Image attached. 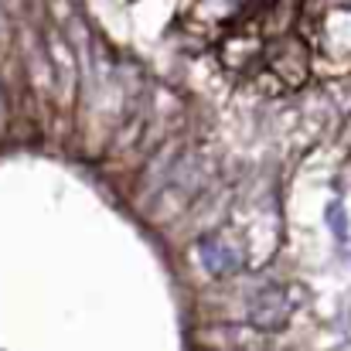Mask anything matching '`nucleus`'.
<instances>
[{"label": "nucleus", "instance_id": "3", "mask_svg": "<svg viewBox=\"0 0 351 351\" xmlns=\"http://www.w3.org/2000/svg\"><path fill=\"white\" fill-rule=\"evenodd\" d=\"M256 62H266V34H263L259 24L242 27V31H235V34H229V38L222 41V65H226V69L245 72V69H252Z\"/></svg>", "mask_w": 351, "mask_h": 351}, {"label": "nucleus", "instance_id": "4", "mask_svg": "<svg viewBox=\"0 0 351 351\" xmlns=\"http://www.w3.org/2000/svg\"><path fill=\"white\" fill-rule=\"evenodd\" d=\"M202 345L215 351H259L263 348V335L252 331V328H205L202 335Z\"/></svg>", "mask_w": 351, "mask_h": 351}, {"label": "nucleus", "instance_id": "1", "mask_svg": "<svg viewBox=\"0 0 351 351\" xmlns=\"http://www.w3.org/2000/svg\"><path fill=\"white\" fill-rule=\"evenodd\" d=\"M304 31L321 62L335 69L351 65V0H311L304 14Z\"/></svg>", "mask_w": 351, "mask_h": 351}, {"label": "nucleus", "instance_id": "2", "mask_svg": "<svg viewBox=\"0 0 351 351\" xmlns=\"http://www.w3.org/2000/svg\"><path fill=\"white\" fill-rule=\"evenodd\" d=\"M307 65H311V58H307L304 41L280 38L276 45H266V69H269V75H276L280 86H290V89L300 86L307 79Z\"/></svg>", "mask_w": 351, "mask_h": 351}]
</instances>
